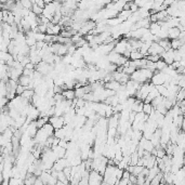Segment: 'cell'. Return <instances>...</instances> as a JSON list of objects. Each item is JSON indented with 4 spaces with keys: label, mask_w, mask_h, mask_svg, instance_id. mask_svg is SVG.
<instances>
[{
    "label": "cell",
    "mask_w": 185,
    "mask_h": 185,
    "mask_svg": "<svg viewBox=\"0 0 185 185\" xmlns=\"http://www.w3.org/2000/svg\"><path fill=\"white\" fill-rule=\"evenodd\" d=\"M39 180L43 183V185H56L57 180L53 178L50 171H42L39 175Z\"/></svg>",
    "instance_id": "6da1fadb"
},
{
    "label": "cell",
    "mask_w": 185,
    "mask_h": 185,
    "mask_svg": "<svg viewBox=\"0 0 185 185\" xmlns=\"http://www.w3.org/2000/svg\"><path fill=\"white\" fill-rule=\"evenodd\" d=\"M165 80H166V74H163L162 71H154V74L152 76L151 80H149V82L152 85L156 87V85H161L165 83Z\"/></svg>",
    "instance_id": "7a4b0ae2"
},
{
    "label": "cell",
    "mask_w": 185,
    "mask_h": 185,
    "mask_svg": "<svg viewBox=\"0 0 185 185\" xmlns=\"http://www.w3.org/2000/svg\"><path fill=\"white\" fill-rule=\"evenodd\" d=\"M103 183V175L97 171H90L88 177V185H101Z\"/></svg>",
    "instance_id": "3957f363"
},
{
    "label": "cell",
    "mask_w": 185,
    "mask_h": 185,
    "mask_svg": "<svg viewBox=\"0 0 185 185\" xmlns=\"http://www.w3.org/2000/svg\"><path fill=\"white\" fill-rule=\"evenodd\" d=\"M35 71H37L39 74H41L42 76H48L51 71H53V65L47 64L45 62H40L38 65H36Z\"/></svg>",
    "instance_id": "277c9868"
},
{
    "label": "cell",
    "mask_w": 185,
    "mask_h": 185,
    "mask_svg": "<svg viewBox=\"0 0 185 185\" xmlns=\"http://www.w3.org/2000/svg\"><path fill=\"white\" fill-rule=\"evenodd\" d=\"M48 123L52 126V128L54 130H59V129H62L64 127V119L63 117H59V116H52L49 118Z\"/></svg>",
    "instance_id": "5b68a950"
},
{
    "label": "cell",
    "mask_w": 185,
    "mask_h": 185,
    "mask_svg": "<svg viewBox=\"0 0 185 185\" xmlns=\"http://www.w3.org/2000/svg\"><path fill=\"white\" fill-rule=\"evenodd\" d=\"M129 43H128V40L126 39H121V40H118L116 42V45H115V48H114V52H116V53L120 54V55H123V53H125V51L127 50V48H128Z\"/></svg>",
    "instance_id": "8992f818"
},
{
    "label": "cell",
    "mask_w": 185,
    "mask_h": 185,
    "mask_svg": "<svg viewBox=\"0 0 185 185\" xmlns=\"http://www.w3.org/2000/svg\"><path fill=\"white\" fill-rule=\"evenodd\" d=\"M62 31V26L61 25H54L51 22L47 25V30H46V35L49 36H59L60 33Z\"/></svg>",
    "instance_id": "52a82bcc"
},
{
    "label": "cell",
    "mask_w": 185,
    "mask_h": 185,
    "mask_svg": "<svg viewBox=\"0 0 185 185\" xmlns=\"http://www.w3.org/2000/svg\"><path fill=\"white\" fill-rule=\"evenodd\" d=\"M163 52H165V50H163L158 43L152 42L151 47H149V49H148V51H147V54L148 55H159L160 56Z\"/></svg>",
    "instance_id": "ba28073f"
},
{
    "label": "cell",
    "mask_w": 185,
    "mask_h": 185,
    "mask_svg": "<svg viewBox=\"0 0 185 185\" xmlns=\"http://www.w3.org/2000/svg\"><path fill=\"white\" fill-rule=\"evenodd\" d=\"M52 152H53V154L55 155L57 159H61V158H65V155H66V149L63 147H60V146H55V147H52L51 148Z\"/></svg>",
    "instance_id": "9c48e42d"
},
{
    "label": "cell",
    "mask_w": 185,
    "mask_h": 185,
    "mask_svg": "<svg viewBox=\"0 0 185 185\" xmlns=\"http://www.w3.org/2000/svg\"><path fill=\"white\" fill-rule=\"evenodd\" d=\"M120 85H120L119 82H117L115 80H111V81H109V82L104 85V88L108 89V90H111V91H114V92H117L120 89Z\"/></svg>",
    "instance_id": "30bf717a"
},
{
    "label": "cell",
    "mask_w": 185,
    "mask_h": 185,
    "mask_svg": "<svg viewBox=\"0 0 185 185\" xmlns=\"http://www.w3.org/2000/svg\"><path fill=\"white\" fill-rule=\"evenodd\" d=\"M180 33L181 31L177 28V27H173V28H169L168 29V39L169 40H173V39H178L180 36Z\"/></svg>",
    "instance_id": "8fae6325"
},
{
    "label": "cell",
    "mask_w": 185,
    "mask_h": 185,
    "mask_svg": "<svg viewBox=\"0 0 185 185\" xmlns=\"http://www.w3.org/2000/svg\"><path fill=\"white\" fill-rule=\"evenodd\" d=\"M36 180H37V178L35 177L34 174L27 173V172H26L25 179L23 180V184L24 185H34V183H35Z\"/></svg>",
    "instance_id": "7c38bea8"
},
{
    "label": "cell",
    "mask_w": 185,
    "mask_h": 185,
    "mask_svg": "<svg viewBox=\"0 0 185 185\" xmlns=\"http://www.w3.org/2000/svg\"><path fill=\"white\" fill-rule=\"evenodd\" d=\"M160 29H161V27H160V25L158 23H151L149 27H148V30H149L151 35H153V36H156L160 31Z\"/></svg>",
    "instance_id": "4fadbf2b"
},
{
    "label": "cell",
    "mask_w": 185,
    "mask_h": 185,
    "mask_svg": "<svg viewBox=\"0 0 185 185\" xmlns=\"http://www.w3.org/2000/svg\"><path fill=\"white\" fill-rule=\"evenodd\" d=\"M62 97L66 101H73L75 99V92L74 90H64L62 91Z\"/></svg>",
    "instance_id": "5bb4252c"
},
{
    "label": "cell",
    "mask_w": 185,
    "mask_h": 185,
    "mask_svg": "<svg viewBox=\"0 0 185 185\" xmlns=\"http://www.w3.org/2000/svg\"><path fill=\"white\" fill-rule=\"evenodd\" d=\"M142 59H144V57H143L142 54L140 53L139 50H132V51L130 52V55H129V60L139 61V60H142Z\"/></svg>",
    "instance_id": "9a60e30c"
},
{
    "label": "cell",
    "mask_w": 185,
    "mask_h": 185,
    "mask_svg": "<svg viewBox=\"0 0 185 185\" xmlns=\"http://www.w3.org/2000/svg\"><path fill=\"white\" fill-rule=\"evenodd\" d=\"M154 107L152 106L151 103H143V108H142V113L143 114H145V115H149L152 114L153 111H154Z\"/></svg>",
    "instance_id": "2e32d148"
},
{
    "label": "cell",
    "mask_w": 185,
    "mask_h": 185,
    "mask_svg": "<svg viewBox=\"0 0 185 185\" xmlns=\"http://www.w3.org/2000/svg\"><path fill=\"white\" fill-rule=\"evenodd\" d=\"M34 94H35L34 90H30V89H26V90L23 92V94H22L21 97H23L24 100H26V101H28V102H30L31 99H33V97H34Z\"/></svg>",
    "instance_id": "e0dca14e"
},
{
    "label": "cell",
    "mask_w": 185,
    "mask_h": 185,
    "mask_svg": "<svg viewBox=\"0 0 185 185\" xmlns=\"http://www.w3.org/2000/svg\"><path fill=\"white\" fill-rule=\"evenodd\" d=\"M158 45H159L160 47H161L165 51H168V50H170V40L169 39H161V40H158Z\"/></svg>",
    "instance_id": "ac0fdd59"
},
{
    "label": "cell",
    "mask_w": 185,
    "mask_h": 185,
    "mask_svg": "<svg viewBox=\"0 0 185 185\" xmlns=\"http://www.w3.org/2000/svg\"><path fill=\"white\" fill-rule=\"evenodd\" d=\"M42 129H43V131L46 132L47 134H48L49 137H53V133H54V129L52 128V126L50 125V123H46V125L43 126L42 127Z\"/></svg>",
    "instance_id": "d6986e66"
},
{
    "label": "cell",
    "mask_w": 185,
    "mask_h": 185,
    "mask_svg": "<svg viewBox=\"0 0 185 185\" xmlns=\"http://www.w3.org/2000/svg\"><path fill=\"white\" fill-rule=\"evenodd\" d=\"M161 182H162V172H159L154 179L152 180L149 185H159Z\"/></svg>",
    "instance_id": "ffe728a7"
},
{
    "label": "cell",
    "mask_w": 185,
    "mask_h": 185,
    "mask_svg": "<svg viewBox=\"0 0 185 185\" xmlns=\"http://www.w3.org/2000/svg\"><path fill=\"white\" fill-rule=\"evenodd\" d=\"M8 185H23V181L19 178H10L8 180Z\"/></svg>",
    "instance_id": "44dd1931"
},
{
    "label": "cell",
    "mask_w": 185,
    "mask_h": 185,
    "mask_svg": "<svg viewBox=\"0 0 185 185\" xmlns=\"http://www.w3.org/2000/svg\"><path fill=\"white\" fill-rule=\"evenodd\" d=\"M155 66H156V71H162L163 69L167 67V64H166L165 62L162 60H159L158 62L155 63Z\"/></svg>",
    "instance_id": "7402d4cb"
},
{
    "label": "cell",
    "mask_w": 185,
    "mask_h": 185,
    "mask_svg": "<svg viewBox=\"0 0 185 185\" xmlns=\"http://www.w3.org/2000/svg\"><path fill=\"white\" fill-rule=\"evenodd\" d=\"M30 11L34 13L36 16H38V15H41L42 14V9H40L39 7H37L36 4H35V2H33V7H31Z\"/></svg>",
    "instance_id": "603a6c76"
},
{
    "label": "cell",
    "mask_w": 185,
    "mask_h": 185,
    "mask_svg": "<svg viewBox=\"0 0 185 185\" xmlns=\"http://www.w3.org/2000/svg\"><path fill=\"white\" fill-rule=\"evenodd\" d=\"M20 2H21V6H22V8L26 9V10H29V11H30L31 7H33V1H25V0H23V1H20Z\"/></svg>",
    "instance_id": "cb8c5ba5"
},
{
    "label": "cell",
    "mask_w": 185,
    "mask_h": 185,
    "mask_svg": "<svg viewBox=\"0 0 185 185\" xmlns=\"http://www.w3.org/2000/svg\"><path fill=\"white\" fill-rule=\"evenodd\" d=\"M25 90H26L25 87H22V85H17L16 89H15V95H16V97H21V95L23 94V92L25 91Z\"/></svg>",
    "instance_id": "d4e9b609"
},
{
    "label": "cell",
    "mask_w": 185,
    "mask_h": 185,
    "mask_svg": "<svg viewBox=\"0 0 185 185\" xmlns=\"http://www.w3.org/2000/svg\"><path fill=\"white\" fill-rule=\"evenodd\" d=\"M35 4L37 7H39L40 9H45V7H46V3H45V1H42V0H37V1H34Z\"/></svg>",
    "instance_id": "484cf974"
},
{
    "label": "cell",
    "mask_w": 185,
    "mask_h": 185,
    "mask_svg": "<svg viewBox=\"0 0 185 185\" xmlns=\"http://www.w3.org/2000/svg\"><path fill=\"white\" fill-rule=\"evenodd\" d=\"M34 185H43V183L41 182V181H40V180H39V178H37V180L35 181Z\"/></svg>",
    "instance_id": "4316f807"
},
{
    "label": "cell",
    "mask_w": 185,
    "mask_h": 185,
    "mask_svg": "<svg viewBox=\"0 0 185 185\" xmlns=\"http://www.w3.org/2000/svg\"><path fill=\"white\" fill-rule=\"evenodd\" d=\"M3 173V163H0V174Z\"/></svg>",
    "instance_id": "83f0119b"
},
{
    "label": "cell",
    "mask_w": 185,
    "mask_h": 185,
    "mask_svg": "<svg viewBox=\"0 0 185 185\" xmlns=\"http://www.w3.org/2000/svg\"><path fill=\"white\" fill-rule=\"evenodd\" d=\"M56 185H71L69 183H62V182H57Z\"/></svg>",
    "instance_id": "f1b7e54d"
},
{
    "label": "cell",
    "mask_w": 185,
    "mask_h": 185,
    "mask_svg": "<svg viewBox=\"0 0 185 185\" xmlns=\"http://www.w3.org/2000/svg\"><path fill=\"white\" fill-rule=\"evenodd\" d=\"M166 185H173V184H166Z\"/></svg>",
    "instance_id": "f546056e"
}]
</instances>
